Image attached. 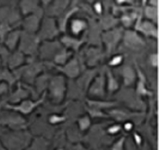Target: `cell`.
Returning a JSON list of instances; mask_svg holds the SVG:
<instances>
[{"label": "cell", "instance_id": "obj_1", "mask_svg": "<svg viewBox=\"0 0 159 150\" xmlns=\"http://www.w3.org/2000/svg\"><path fill=\"white\" fill-rule=\"evenodd\" d=\"M84 28L83 22H80V21H76L72 24V31H74L75 33H78L80 31H81V29Z\"/></svg>", "mask_w": 159, "mask_h": 150}, {"label": "cell", "instance_id": "obj_2", "mask_svg": "<svg viewBox=\"0 0 159 150\" xmlns=\"http://www.w3.org/2000/svg\"><path fill=\"white\" fill-rule=\"evenodd\" d=\"M112 150H123L122 143H118V144H116V145L112 148Z\"/></svg>", "mask_w": 159, "mask_h": 150}, {"label": "cell", "instance_id": "obj_3", "mask_svg": "<svg viewBox=\"0 0 159 150\" xmlns=\"http://www.w3.org/2000/svg\"><path fill=\"white\" fill-rule=\"evenodd\" d=\"M4 147L3 146H1V145H0V150H6L5 148H3Z\"/></svg>", "mask_w": 159, "mask_h": 150}, {"label": "cell", "instance_id": "obj_4", "mask_svg": "<svg viewBox=\"0 0 159 150\" xmlns=\"http://www.w3.org/2000/svg\"><path fill=\"white\" fill-rule=\"evenodd\" d=\"M58 150H62V149H58Z\"/></svg>", "mask_w": 159, "mask_h": 150}]
</instances>
